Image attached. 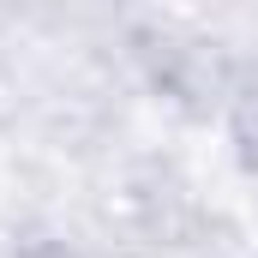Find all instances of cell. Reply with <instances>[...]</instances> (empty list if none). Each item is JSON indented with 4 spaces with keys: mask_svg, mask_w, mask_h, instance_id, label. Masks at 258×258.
<instances>
[]
</instances>
